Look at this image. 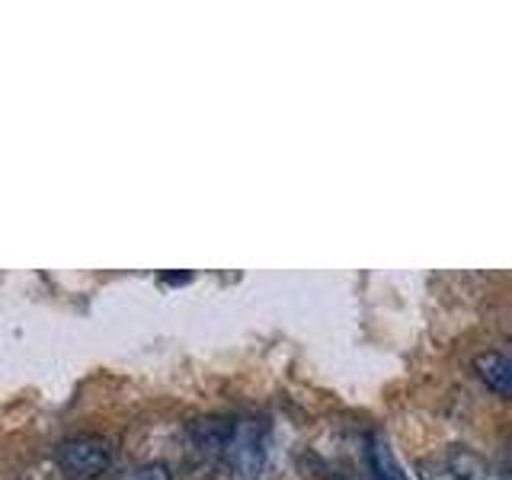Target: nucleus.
<instances>
[{"label":"nucleus","mask_w":512,"mask_h":480,"mask_svg":"<svg viewBox=\"0 0 512 480\" xmlns=\"http://www.w3.org/2000/svg\"><path fill=\"white\" fill-rule=\"evenodd\" d=\"M224 468L231 480H263L269 458V429L260 420H234V432L224 445Z\"/></svg>","instance_id":"obj_1"},{"label":"nucleus","mask_w":512,"mask_h":480,"mask_svg":"<svg viewBox=\"0 0 512 480\" xmlns=\"http://www.w3.org/2000/svg\"><path fill=\"white\" fill-rule=\"evenodd\" d=\"M58 468L74 480H93L109 471L112 448L103 436H71L55 448Z\"/></svg>","instance_id":"obj_2"},{"label":"nucleus","mask_w":512,"mask_h":480,"mask_svg":"<svg viewBox=\"0 0 512 480\" xmlns=\"http://www.w3.org/2000/svg\"><path fill=\"white\" fill-rule=\"evenodd\" d=\"M231 432H234V420H228V416H202V420L189 423L192 445H196L199 452L208 458H221L224 445H228V439H231Z\"/></svg>","instance_id":"obj_3"},{"label":"nucleus","mask_w":512,"mask_h":480,"mask_svg":"<svg viewBox=\"0 0 512 480\" xmlns=\"http://www.w3.org/2000/svg\"><path fill=\"white\" fill-rule=\"evenodd\" d=\"M442 468L455 480H506L500 471H493V464L484 455H477L474 448H464V445L448 448Z\"/></svg>","instance_id":"obj_4"},{"label":"nucleus","mask_w":512,"mask_h":480,"mask_svg":"<svg viewBox=\"0 0 512 480\" xmlns=\"http://www.w3.org/2000/svg\"><path fill=\"white\" fill-rule=\"evenodd\" d=\"M474 372L493 394H500V397L512 394V362L503 356V352L490 349V352L474 356Z\"/></svg>","instance_id":"obj_5"},{"label":"nucleus","mask_w":512,"mask_h":480,"mask_svg":"<svg viewBox=\"0 0 512 480\" xmlns=\"http://www.w3.org/2000/svg\"><path fill=\"white\" fill-rule=\"evenodd\" d=\"M368 464H372V474L375 480H410L404 474V468L397 464L391 445L384 436H372L368 439Z\"/></svg>","instance_id":"obj_6"},{"label":"nucleus","mask_w":512,"mask_h":480,"mask_svg":"<svg viewBox=\"0 0 512 480\" xmlns=\"http://www.w3.org/2000/svg\"><path fill=\"white\" fill-rule=\"evenodd\" d=\"M119 480H173V474H170V468L167 464H138V468H132V471H125Z\"/></svg>","instance_id":"obj_7"},{"label":"nucleus","mask_w":512,"mask_h":480,"mask_svg":"<svg viewBox=\"0 0 512 480\" xmlns=\"http://www.w3.org/2000/svg\"><path fill=\"white\" fill-rule=\"evenodd\" d=\"M423 480H455L452 474H448L445 468H442V464H423Z\"/></svg>","instance_id":"obj_8"}]
</instances>
